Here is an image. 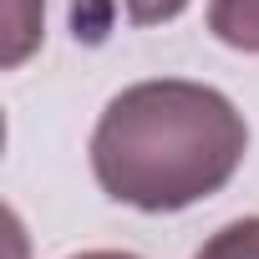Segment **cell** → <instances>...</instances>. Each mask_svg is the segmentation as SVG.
Instances as JSON below:
<instances>
[{
  "label": "cell",
  "mask_w": 259,
  "mask_h": 259,
  "mask_svg": "<svg viewBox=\"0 0 259 259\" xmlns=\"http://www.w3.org/2000/svg\"><path fill=\"white\" fill-rule=\"evenodd\" d=\"M249 153L244 112L203 81L158 76L122 87L92 133V178L112 203L178 213L213 198Z\"/></svg>",
  "instance_id": "1"
},
{
  "label": "cell",
  "mask_w": 259,
  "mask_h": 259,
  "mask_svg": "<svg viewBox=\"0 0 259 259\" xmlns=\"http://www.w3.org/2000/svg\"><path fill=\"white\" fill-rule=\"evenodd\" d=\"M208 31L244 56H259V0H208Z\"/></svg>",
  "instance_id": "2"
},
{
  "label": "cell",
  "mask_w": 259,
  "mask_h": 259,
  "mask_svg": "<svg viewBox=\"0 0 259 259\" xmlns=\"http://www.w3.org/2000/svg\"><path fill=\"white\" fill-rule=\"evenodd\" d=\"M193 259H259V213L234 219V224H224L219 234H208Z\"/></svg>",
  "instance_id": "3"
},
{
  "label": "cell",
  "mask_w": 259,
  "mask_h": 259,
  "mask_svg": "<svg viewBox=\"0 0 259 259\" xmlns=\"http://www.w3.org/2000/svg\"><path fill=\"white\" fill-rule=\"evenodd\" d=\"M127 6V21H138V26H168L188 11V0H122Z\"/></svg>",
  "instance_id": "4"
},
{
  "label": "cell",
  "mask_w": 259,
  "mask_h": 259,
  "mask_svg": "<svg viewBox=\"0 0 259 259\" xmlns=\"http://www.w3.org/2000/svg\"><path fill=\"white\" fill-rule=\"evenodd\" d=\"M71 259H138V254H127V249H81Z\"/></svg>",
  "instance_id": "5"
}]
</instances>
